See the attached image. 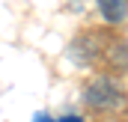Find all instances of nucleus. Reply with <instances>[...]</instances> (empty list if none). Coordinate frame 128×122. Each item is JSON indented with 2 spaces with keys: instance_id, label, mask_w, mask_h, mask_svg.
Returning a JSON list of instances; mask_svg holds the SVG:
<instances>
[{
  "instance_id": "nucleus-2",
  "label": "nucleus",
  "mask_w": 128,
  "mask_h": 122,
  "mask_svg": "<svg viewBox=\"0 0 128 122\" xmlns=\"http://www.w3.org/2000/svg\"><path fill=\"white\" fill-rule=\"evenodd\" d=\"M98 9L107 24H119L128 15V0H98Z\"/></svg>"
},
{
  "instance_id": "nucleus-4",
  "label": "nucleus",
  "mask_w": 128,
  "mask_h": 122,
  "mask_svg": "<svg viewBox=\"0 0 128 122\" xmlns=\"http://www.w3.org/2000/svg\"><path fill=\"white\" fill-rule=\"evenodd\" d=\"M36 122H54V119H48V116H36Z\"/></svg>"
},
{
  "instance_id": "nucleus-3",
  "label": "nucleus",
  "mask_w": 128,
  "mask_h": 122,
  "mask_svg": "<svg viewBox=\"0 0 128 122\" xmlns=\"http://www.w3.org/2000/svg\"><path fill=\"white\" fill-rule=\"evenodd\" d=\"M60 122H84V119H80V116H74V113H72V116H63V119H60Z\"/></svg>"
},
{
  "instance_id": "nucleus-1",
  "label": "nucleus",
  "mask_w": 128,
  "mask_h": 122,
  "mask_svg": "<svg viewBox=\"0 0 128 122\" xmlns=\"http://www.w3.org/2000/svg\"><path fill=\"white\" fill-rule=\"evenodd\" d=\"M86 104L96 107V110H122L128 104L125 90L113 80V78H96L90 86H86Z\"/></svg>"
}]
</instances>
